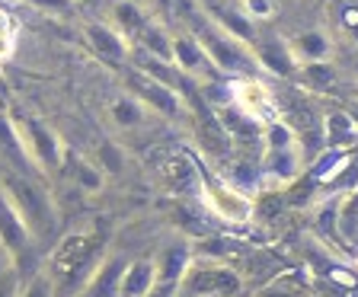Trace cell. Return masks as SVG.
<instances>
[{"label": "cell", "mask_w": 358, "mask_h": 297, "mask_svg": "<svg viewBox=\"0 0 358 297\" xmlns=\"http://www.w3.org/2000/svg\"><path fill=\"white\" fill-rule=\"evenodd\" d=\"M352 99H355V103H358V83H355V87H352Z\"/></svg>", "instance_id": "8d00e7d4"}, {"label": "cell", "mask_w": 358, "mask_h": 297, "mask_svg": "<svg viewBox=\"0 0 358 297\" xmlns=\"http://www.w3.org/2000/svg\"><path fill=\"white\" fill-rule=\"evenodd\" d=\"M253 55H256V61H259V67L268 71V74H278V77H294L298 74V64H294V58H291L285 38L256 36Z\"/></svg>", "instance_id": "9a60e30c"}, {"label": "cell", "mask_w": 358, "mask_h": 297, "mask_svg": "<svg viewBox=\"0 0 358 297\" xmlns=\"http://www.w3.org/2000/svg\"><path fill=\"white\" fill-rule=\"evenodd\" d=\"M240 10H243L246 20L268 22V20H275L278 3H275V0H240Z\"/></svg>", "instance_id": "d6a6232c"}, {"label": "cell", "mask_w": 358, "mask_h": 297, "mask_svg": "<svg viewBox=\"0 0 358 297\" xmlns=\"http://www.w3.org/2000/svg\"><path fill=\"white\" fill-rule=\"evenodd\" d=\"M148 297H176V291H173V288H164V284H154V291H150Z\"/></svg>", "instance_id": "e575fe53"}, {"label": "cell", "mask_w": 358, "mask_h": 297, "mask_svg": "<svg viewBox=\"0 0 358 297\" xmlns=\"http://www.w3.org/2000/svg\"><path fill=\"white\" fill-rule=\"evenodd\" d=\"M259 297H291V294H285L282 288H266V291H262Z\"/></svg>", "instance_id": "d590c367"}, {"label": "cell", "mask_w": 358, "mask_h": 297, "mask_svg": "<svg viewBox=\"0 0 358 297\" xmlns=\"http://www.w3.org/2000/svg\"><path fill=\"white\" fill-rule=\"evenodd\" d=\"M0 243L7 246L13 262H20L26 256V249H32V231L26 227L20 211L13 208V201L3 195V189H0Z\"/></svg>", "instance_id": "5bb4252c"}, {"label": "cell", "mask_w": 358, "mask_h": 297, "mask_svg": "<svg viewBox=\"0 0 358 297\" xmlns=\"http://www.w3.org/2000/svg\"><path fill=\"white\" fill-rule=\"evenodd\" d=\"M199 201L201 208L221 224H250L256 215V201L240 189L221 182V179H201Z\"/></svg>", "instance_id": "8992f818"}, {"label": "cell", "mask_w": 358, "mask_h": 297, "mask_svg": "<svg viewBox=\"0 0 358 297\" xmlns=\"http://www.w3.org/2000/svg\"><path fill=\"white\" fill-rule=\"evenodd\" d=\"M106 112H109L112 125L122 128V131H134V128L148 125V122L154 119V112H150L141 99L134 96V93H128V89L115 93V96L109 99V106H106Z\"/></svg>", "instance_id": "2e32d148"}, {"label": "cell", "mask_w": 358, "mask_h": 297, "mask_svg": "<svg viewBox=\"0 0 358 297\" xmlns=\"http://www.w3.org/2000/svg\"><path fill=\"white\" fill-rule=\"evenodd\" d=\"M304 80V87L310 89H329L336 83V67L333 61H327V64H307V67H298V74Z\"/></svg>", "instance_id": "4316f807"}, {"label": "cell", "mask_w": 358, "mask_h": 297, "mask_svg": "<svg viewBox=\"0 0 358 297\" xmlns=\"http://www.w3.org/2000/svg\"><path fill=\"white\" fill-rule=\"evenodd\" d=\"M87 45L109 64H125L131 58V42L119 29H112L109 22H83Z\"/></svg>", "instance_id": "4fadbf2b"}, {"label": "cell", "mask_w": 358, "mask_h": 297, "mask_svg": "<svg viewBox=\"0 0 358 297\" xmlns=\"http://www.w3.org/2000/svg\"><path fill=\"white\" fill-rule=\"evenodd\" d=\"M192 240L186 237H173L166 240L154 256V266H157V284H164V288H173L176 291L179 278L186 275V268L192 266Z\"/></svg>", "instance_id": "8fae6325"}, {"label": "cell", "mask_w": 358, "mask_h": 297, "mask_svg": "<svg viewBox=\"0 0 358 297\" xmlns=\"http://www.w3.org/2000/svg\"><path fill=\"white\" fill-rule=\"evenodd\" d=\"M259 173L266 186L285 189L294 179H301L307 173V160H304V147H282V150H262L259 154Z\"/></svg>", "instance_id": "9c48e42d"}, {"label": "cell", "mask_w": 358, "mask_h": 297, "mask_svg": "<svg viewBox=\"0 0 358 297\" xmlns=\"http://www.w3.org/2000/svg\"><path fill=\"white\" fill-rule=\"evenodd\" d=\"M176 297H182V294H176Z\"/></svg>", "instance_id": "74e56055"}, {"label": "cell", "mask_w": 358, "mask_h": 297, "mask_svg": "<svg viewBox=\"0 0 358 297\" xmlns=\"http://www.w3.org/2000/svg\"><path fill=\"white\" fill-rule=\"evenodd\" d=\"M131 48H138V52L150 55V58H157V61L173 64V32L157 20H148V26L141 29V36L134 38Z\"/></svg>", "instance_id": "44dd1931"}, {"label": "cell", "mask_w": 358, "mask_h": 297, "mask_svg": "<svg viewBox=\"0 0 358 297\" xmlns=\"http://www.w3.org/2000/svg\"><path fill=\"white\" fill-rule=\"evenodd\" d=\"M291 58L298 67L307 64H327V61L336 58V42L327 29H301L291 38H285Z\"/></svg>", "instance_id": "7c38bea8"}, {"label": "cell", "mask_w": 358, "mask_h": 297, "mask_svg": "<svg viewBox=\"0 0 358 297\" xmlns=\"http://www.w3.org/2000/svg\"><path fill=\"white\" fill-rule=\"evenodd\" d=\"M125 89L141 99L154 115H164V119H182V115H189V106H186V99H182V93H179L176 87H170V83L144 74L141 67H134V64L128 67Z\"/></svg>", "instance_id": "52a82bcc"}, {"label": "cell", "mask_w": 358, "mask_h": 297, "mask_svg": "<svg viewBox=\"0 0 358 297\" xmlns=\"http://www.w3.org/2000/svg\"><path fill=\"white\" fill-rule=\"evenodd\" d=\"M157 284V266L154 256H138V259L125 262L122 272V284H119V297H148Z\"/></svg>", "instance_id": "ac0fdd59"}, {"label": "cell", "mask_w": 358, "mask_h": 297, "mask_svg": "<svg viewBox=\"0 0 358 297\" xmlns=\"http://www.w3.org/2000/svg\"><path fill=\"white\" fill-rule=\"evenodd\" d=\"M99 253V240L90 237V233L77 231V233H67L55 253L48 256V275H52L55 284H77V278L83 275V268L93 262V256Z\"/></svg>", "instance_id": "5b68a950"}, {"label": "cell", "mask_w": 358, "mask_h": 297, "mask_svg": "<svg viewBox=\"0 0 358 297\" xmlns=\"http://www.w3.org/2000/svg\"><path fill=\"white\" fill-rule=\"evenodd\" d=\"M327 144L333 150H345L349 144L358 141V125L352 122L349 112H333V115H327Z\"/></svg>", "instance_id": "d4e9b609"}, {"label": "cell", "mask_w": 358, "mask_h": 297, "mask_svg": "<svg viewBox=\"0 0 358 297\" xmlns=\"http://www.w3.org/2000/svg\"><path fill=\"white\" fill-rule=\"evenodd\" d=\"M13 128H16V138H20V147H22V157H26L29 170L52 176V173H58L64 166L67 150L48 125H42L38 119H13Z\"/></svg>", "instance_id": "7a4b0ae2"}, {"label": "cell", "mask_w": 358, "mask_h": 297, "mask_svg": "<svg viewBox=\"0 0 358 297\" xmlns=\"http://www.w3.org/2000/svg\"><path fill=\"white\" fill-rule=\"evenodd\" d=\"M16 38H20V22H16L7 10H0V67L13 58Z\"/></svg>", "instance_id": "f1b7e54d"}, {"label": "cell", "mask_w": 358, "mask_h": 297, "mask_svg": "<svg viewBox=\"0 0 358 297\" xmlns=\"http://www.w3.org/2000/svg\"><path fill=\"white\" fill-rule=\"evenodd\" d=\"M192 32L201 42L205 55H208L211 67H215L221 77H231V80H237V77H259L262 67H259V61H256L253 48L243 45L240 38H234L231 32H224L208 16H205V22L192 26Z\"/></svg>", "instance_id": "6da1fadb"}, {"label": "cell", "mask_w": 358, "mask_h": 297, "mask_svg": "<svg viewBox=\"0 0 358 297\" xmlns=\"http://www.w3.org/2000/svg\"><path fill=\"white\" fill-rule=\"evenodd\" d=\"M294 144H301V141L291 122L275 119L262 128V150H282V147H294Z\"/></svg>", "instance_id": "484cf974"}, {"label": "cell", "mask_w": 358, "mask_h": 297, "mask_svg": "<svg viewBox=\"0 0 358 297\" xmlns=\"http://www.w3.org/2000/svg\"><path fill=\"white\" fill-rule=\"evenodd\" d=\"M231 99L243 112H250L253 119H259L262 125L282 119V109H278L272 89L259 77H237V80H231Z\"/></svg>", "instance_id": "ba28073f"}, {"label": "cell", "mask_w": 358, "mask_h": 297, "mask_svg": "<svg viewBox=\"0 0 358 297\" xmlns=\"http://www.w3.org/2000/svg\"><path fill=\"white\" fill-rule=\"evenodd\" d=\"M192 256L199 262H217V266H234V259L240 256V246L231 237L221 233H208V237L192 240Z\"/></svg>", "instance_id": "7402d4cb"}, {"label": "cell", "mask_w": 358, "mask_h": 297, "mask_svg": "<svg viewBox=\"0 0 358 297\" xmlns=\"http://www.w3.org/2000/svg\"><path fill=\"white\" fill-rule=\"evenodd\" d=\"M148 20L150 16L144 13V7L138 3V0H115L112 10H109V26L112 29H119L131 45H134V38L141 36L144 26H148Z\"/></svg>", "instance_id": "d6986e66"}, {"label": "cell", "mask_w": 358, "mask_h": 297, "mask_svg": "<svg viewBox=\"0 0 358 297\" xmlns=\"http://www.w3.org/2000/svg\"><path fill=\"white\" fill-rule=\"evenodd\" d=\"M173 67L182 77H192V80H217L221 77L211 67L208 55H205V48H201V42L195 38L192 29L173 32Z\"/></svg>", "instance_id": "30bf717a"}, {"label": "cell", "mask_w": 358, "mask_h": 297, "mask_svg": "<svg viewBox=\"0 0 358 297\" xmlns=\"http://www.w3.org/2000/svg\"><path fill=\"white\" fill-rule=\"evenodd\" d=\"M336 231L339 237L355 243L358 240V195H352L345 205H339V215H336Z\"/></svg>", "instance_id": "83f0119b"}, {"label": "cell", "mask_w": 358, "mask_h": 297, "mask_svg": "<svg viewBox=\"0 0 358 297\" xmlns=\"http://www.w3.org/2000/svg\"><path fill=\"white\" fill-rule=\"evenodd\" d=\"M176 294L182 297H240L243 294V278L234 272V266H217V262H199L186 268L179 278Z\"/></svg>", "instance_id": "3957f363"}, {"label": "cell", "mask_w": 358, "mask_h": 297, "mask_svg": "<svg viewBox=\"0 0 358 297\" xmlns=\"http://www.w3.org/2000/svg\"><path fill=\"white\" fill-rule=\"evenodd\" d=\"M96 166L106 173V176H119V173H125V154H122L119 144L112 141H103L96 150Z\"/></svg>", "instance_id": "f546056e"}, {"label": "cell", "mask_w": 358, "mask_h": 297, "mask_svg": "<svg viewBox=\"0 0 358 297\" xmlns=\"http://www.w3.org/2000/svg\"><path fill=\"white\" fill-rule=\"evenodd\" d=\"M0 189H3V195L13 201V208L20 211V217L26 221V227L32 231V237H42V233L55 224L52 201H48V195H45L29 176H16V173H10V176H3Z\"/></svg>", "instance_id": "277c9868"}, {"label": "cell", "mask_w": 358, "mask_h": 297, "mask_svg": "<svg viewBox=\"0 0 358 297\" xmlns=\"http://www.w3.org/2000/svg\"><path fill=\"white\" fill-rule=\"evenodd\" d=\"M336 26L358 48V3H343V7L336 10Z\"/></svg>", "instance_id": "1f68e13d"}, {"label": "cell", "mask_w": 358, "mask_h": 297, "mask_svg": "<svg viewBox=\"0 0 358 297\" xmlns=\"http://www.w3.org/2000/svg\"><path fill=\"white\" fill-rule=\"evenodd\" d=\"M125 262L128 259H122V256H109V259H103L96 268H93V275L83 282L80 297H119Z\"/></svg>", "instance_id": "e0dca14e"}, {"label": "cell", "mask_w": 358, "mask_h": 297, "mask_svg": "<svg viewBox=\"0 0 358 297\" xmlns=\"http://www.w3.org/2000/svg\"><path fill=\"white\" fill-rule=\"evenodd\" d=\"M13 297H55V282L48 272H38L29 282H22Z\"/></svg>", "instance_id": "4dcf8cb0"}, {"label": "cell", "mask_w": 358, "mask_h": 297, "mask_svg": "<svg viewBox=\"0 0 358 297\" xmlns=\"http://www.w3.org/2000/svg\"><path fill=\"white\" fill-rule=\"evenodd\" d=\"M157 173H160L173 189H179V192H186V189H192V186H201L199 166H195L186 154H166L164 160H157Z\"/></svg>", "instance_id": "ffe728a7"}, {"label": "cell", "mask_w": 358, "mask_h": 297, "mask_svg": "<svg viewBox=\"0 0 358 297\" xmlns=\"http://www.w3.org/2000/svg\"><path fill=\"white\" fill-rule=\"evenodd\" d=\"M29 3L38 10H48V13H58V16H67L74 10V0H29Z\"/></svg>", "instance_id": "836d02e7"}, {"label": "cell", "mask_w": 358, "mask_h": 297, "mask_svg": "<svg viewBox=\"0 0 358 297\" xmlns=\"http://www.w3.org/2000/svg\"><path fill=\"white\" fill-rule=\"evenodd\" d=\"M67 160H71V179H74V186L80 189V192H87V195L103 192L106 173L99 170L93 160H87V157H80V154H71V150H67Z\"/></svg>", "instance_id": "cb8c5ba5"}, {"label": "cell", "mask_w": 358, "mask_h": 297, "mask_svg": "<svg viewBox=\"0 0 358 297\" xmlns=\"http://www.w3.org/2000/svg\"><path fill=\"white\" fill-rule=\"evenodd\" d=\"M208 217L211 215L201 208V201H182V205H173V224H176L182 233H189L192 240L215 233V227H211Z\"/></svg>", "instance_id": "603a6c76"}]
</instances>
